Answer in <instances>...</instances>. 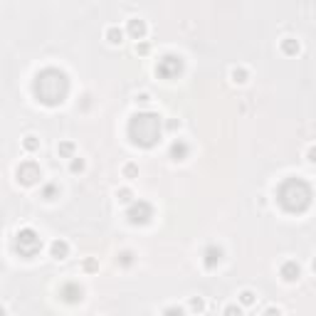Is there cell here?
I'll return each mask as SVG.
<instances>
[{
    "label": "cell",
    "mask_w": 316,
    "mask_h": 316,
    "mask_svg": "<svg viewBox=\"0 0 316 316\" xmlns=\"http://www.w3.org/2000/svg\"><path fill=\"white\" fill-rule=\"evenodd\" d=\"M237 299H240V304H242V306H252V304L257 301V294H255L252 289H242Z\"/></svg>",
    "instance_id": "cell-18"
},
{
    "label": "cell",
    "mask_w": 316,
    "mask_h": 316,
    "mask_svg": "<svg viewBox=\"0 0 316 316\" xmlns=\"http://www.w3.org/2000/svg\"><path fill=\"white\" fill-rule=\"evenodd\" d=\"M116 200L121 202V205H131V202H134V193H131L129 188H119V190H116Z\"/></svg>",
    "instance_id": "cell-20"
},
{
    "label": "cell",
    "mask_w": 316,
    "mask_h": 316,
    "mask_svg": "<svg viewBox=\"0 0 316 316\" xmlns=\"http://www.w3.org/2000/svg\"><path fill=\"white\" fill-rule=\"evenodd\" d=\"M311 269H314V272H316V259H314V262H311Z\"/></svg>",
    "instance_id": "cell-33"
},
{
    "label": "cell",
    "mask_w": 316,
    "mask_h": 316,
    "mask_svg": "<svg viewBox=\"0 0 316 316\" xmlns=\"http://www.w3.org/2000/svg\"><path fill=\"white\" fill-rule=\"evenodd\" d=\"M151 101V94L148 91H141V94H136V104H148Z\"/></svg>",
    "instance_id": "cell-26"
},
{
    "label": "cell",
    "mask_w": 316,
    "mask_h": 316,
    "mask_svg": "<svg viewBox=\"0 0 316 316\" xmlns=\"http://www.w3.org/2000/svg\"><path fill=\"white\" fill-rule=\"evenodd\" d=\"M220 262H223V247H218V245H207L205 252H202V267L210 272V269H215Z\"/></svg>",
    "instance_id": "cell-9"
},
{
    "label": "cell",
    "mask_w": 316,
    "mask_h": 316,
    "mask_svg": "<svg viewBox=\"0 0 316 316\" xmlns=\"http://www.w3.org/2000/svg\"><path fill=\"white\" fill-rule=\"evenodd\" d=\"M84 269H86V272H96V269H99V264H96L94 259H84Z\"/></svg>",
    "instance_id": "cell-27"
},
{
    "label": "cell",
    "mask_w": 316,
    "mask_h": 316,
    "mask_svg": "<svg viewBox=\"0 0 316 316\" xmlns=\"http://www.w3.org/2000/svg\"><path fill=\"white\" fill-rule=\"evenodd\" d=\"M15 175H18V180H20L23 185H35V183L42 178V171H40V166H37L35 161H23V163L18 166Z\"/></svg>",
    "instance_id": "cell-7"
},
{
    "label": "cell",
    "mask_w": 316,
    "mask_h": 316,
    "mask_svg": "<svg viewBox=\"0 0 316 316\" xmlns=\"http://www.w3.org/2000/svg\"><path fill=\"white\" fill-rule=\"evenodd\" d=\"M32 94L45 107H59V104H64V99L69 94V79L62 69L47 67V69L37 72V77L32 82Z\"/></svg>",
    "instance_id": "cell-1"
},
{
    "label": "cell",
    "mask_w": 316,
    "mask_h": 316,
    "mask_svg": "<svg viewBox=\"0 0 316 316\" xmlns=\"http://www.w3.org/2000/svg\"><path fill=\"white\" fill-rule=\"evenodd\" d=\"M148 52H151V45L139 40V45H136V55H148Z\"/></svg>",
    "instance_id": "cell-25"
},
{
    "label": "cell",
    "mask_w": 316,
    "mask_h": 316,
    "mask_svg": "<svg viewBox=\"0 0 316 316\" xmlns=\"http://www.w3.org/2000/svg\"><path fill=\"white\" fill-rule=\"evenodd\" d=\"M116 262H119L121 267H131V264H134V252H131V250H121Z\"/></svg>",
    "instance_id": "cell-22"
},
{
    "label": "cell",
    "mask_w": 316,
    "mask_h": 316,
    "mask_svg": "<svg viewBox=\"0 0 316 316\" xmlns=\"http://www.w3.org/2000/svg\"><path fill=\"white\" fill-rule=\"evenodd\" d=\"M146 30H148V28H146V23L141 20V18H131V20L126 23V32H129L134 40H144Z\"/></svg>",
    "instance_id": "cell-12"
},
{
    "label": "cell",
    "mask_w": 316,
    "mask_h": 316,
    "mask_svg": "<svg viewBox=\"0 0 316 316\" xmlns=\"http://www.w3.org/2000/svg\"><path fill=\"white\" fill-rule=\"evenodd\" d=\"M240 311H242V306H235V304L225 309V314H240Z\"/></svg>",
    "instance_id": "cell-31"
},
{
    "label": "cell",
    "mask_w": 316,
    "mask_h": 316,
    "mask_svg": "<svg viewBox=\"0 0 316 316\" xmlns=\"http://www.w3.org/2000/svg\"><path fill=\"white\" fill-rule=\"evenodd\" d=\"M306 161H309V163H316V146H309V151H306Z\"/></svg>",
    "instance_id": "cell-29"
},
{
    "label": "cell",
    "mask_w": 316,
    "mask_h": 316,
    "mask_svg": "<svg viewBox=\"0 0 316 316\" xmlns=\"http://www.w3.org/2000/svg\"><path fill=\"white\" fill-rule=\"evenodd\" d=\"M121 173H124L126 180H134V178H139V166H136V163H126V166L121 168Z\"/></svg>",
    "instance_id": "cell-23"
},
{
    "label": "cell",
    "mask_w": 316,
    "mask_h": 316,
    "mask_svg": "<svg viewBox=\"0 0 316 316\" xmlns=\"http://www.w3.org/2000/svg\"><path fill=\"white\" fill-rule=\"evenodd\" d=\"M190 309H193V311H202V309H205V306H202V299H198V296H195V299L190 301Z\"/></svg>",
    "instance_id": "cell-28"
},
{
    "label": "cell",
    "mask_w": 316,
    "mask_h": 316,
    "mask_svg": "<svg viewBox=\"0 0 316 316\" xmlns=\"http://www.w3.org/2000/svg\"><path fill=\"white\" fill-rule=\"evenodd\" d=\"M104 37H107V42H109V45H121V42H124V30L116 28V25H112V28H107Z\"/></svg>",
    "instance_id": "cell-14"
},
{
    "label": "cell",
    "mask_w": 316,
    "mask_h": 316,
    "mask_svg": "<svg viewBox=\"0 0 316 316\" xmlns=\"http://www.w3.org/2000/svg\"><path fill=\"white\" fill-rule=\"evenodd\" d=\"M188 153H190V146L185 144L183 139H175V141L171 144V148H168V156H171L175 163H178V161H185Z\"/></svg>",
    "instance_id": "cell-11"
},
{
    "label": "cell",
    "mask_w": 316,
    "mask_h": 316,
    "mask_svg": "<svg viewBox=\"0 0 316 316\" xmlns=\"http://www.w3.org/2000/svg\"><path fill=\"white\" fill-rule=\"evenodd\" d=\"M163 314H183V309H180V306H168Z\"/></svg>",
    "instance_id": "cell-30"
},
{
    "label": "cell",
    "mask_w": 316,
    "mask_h": 316,
    "mask_svg": "<svg viewBox=\"0 0 316 316\" xmlns=\"http://www.w3.org/2000/svg\"><path fill=\"white\" fill-rule=\"evenodd\" d=\"M180 72H183V59L175 57V55H166V57H161V62L156 64V74H158L161 79H175Z\"/></svg>",
    "instance_id": "cell-6"
},
{
    "label": "cell",
    "mask_w": 316,
    "mask_h": 316,
    "mask_svg": "<svg viewBox=\"0 0 316 316\" xmlns=\"http://www.w3.org/2000/svg\"><path fill=\"white\" fill-rule=\"evenodd\" d=\"M42 198H45V200H57L59 198V185L57 183H45V185H42Z\"/></svg>",
    "instance_id": "cell-16"
},
{
    "label": "cell",
    "mask_w": 316,
    "mask_h": 316,
    "mask_svg": "<svg viewBox=\"0 0 316 316\" xmlns=\"http://www.w3.org/2000/svg\"><path fill=\"white\" fill-rule=\"evenodd\" d=\"M126 134H129V141L134 146H139V148H153L161 141V136H163V121H161L158 114H151V112L134 114L129 119Z\"/></svg>",
    "instance_id": "cell-2"
},
{
    "label": "cell",
    "mask_w": 316,
    "mask_h": 316,
    "mask_svg": "<svg viewBox=\"0 0 316 316\" xmlns=\"http://www.w3.org/2000/svg\"><path fill=\"white\" fill-rule=\"evenodd\" d=\"M299 50H301V45H299V40H294V37H284L282 40V52L284 55H299Z\"/></svg>",
    "instance_id": "cell-15"
},
{
    "label": "cell",
    "mask_w": 316,
    "mask_h": 316,
    "mask_svg": "<svg viewBox=\"0 0 316 316\" xmlns=\"http://www.w3.org/2000/svg\"><path fill=\"white\" fill-rule=\"evenodd\" d=\"M23 148H25L28 153H35V151L40 148V139H37V136H32V134L25 136V139H23Z\"/></svg>",
    "instance_id": "cell-21"
},
{
    "label": "cell",
    "mask_w": 316,
    "mask_h": 316,
    "mask_svg": "<svg viewBox=\"0 0 316 316\" xmlns=\"http://www.w3.org/2000/svg\"><path fill=\"white\" fill-rule=\"evenodd\" d=\"M82 296H84V289L79 287V282H64L59 287V299L67 304H77V301H82Z\"/></svg>",
    "instance_id": "cell-8"
},
{
    "label": "cell",
    "mask_w": 316,
    "mask_h": 316,
    "mask_svg": "<svg viewBox=\"0 0 316 316\" xmlns=\"http://www.w3.org/2000/svg\"><path fill=\"white\" fill-rule=\"evenodd\" d=\"M74 148H77V146L72 144V141H62V144L57 146V153L62 158H74Z\"/></svg>",
    "instance_id": "cell-19"
},
{
    "label": "cell",
    "mask_w": 316,
    "mask_h": 316,
    "mask_svg": "<svg viewBox=\"0 0 316 316\" xmlns=\"http://www.w3.org/2000/svg\"><path fill=\"white\" fill-rule=\"evenodd\" d=\"M126 220L131 225H148L153 220V205L148 200H134L126 207Z\"/></svg>",
    "instance_id": "cell-5"
},
{
    "label": "cell",
    "mask_w": 316,
    "mask_h": 316,
    "mask_svg": "<svg viewBox=\"0 0 316 316\" xmlns=\"http://www.w3.org/2000/svg\"><path fill=\"white\" fill-rule=\"evenodd\" d=\"M279 274H282V279H284V282L294 284V282H299V277H301V267H299V262L287 259V262L279 267Z\"/></svg>",
    "instance_id": "cell-10"
},
{
    "label": "cell",
    "mask_w": 316,
    "mask_h": 316,
    "mask_svg": "<svg viewBox=\"0 0 316 316\" xmlns=\"http://www.w3.org/2000/svg\"><path fill=\"white\" fill-rule=\"evenodd\" d=\"M277 202L287 213H304L311 205V185L301 178H289L277 190Z\"/></svg>",
    "instance_id": "cell-3"
},
{
    "label": "cell",
    "mask_w": 316,
    "mask_h": 316,
    "mask_svg": "<svg viewBox=\"0 0 316 316\" xmlns=\"http://www.w3.org/2000/svg\"><path fill=\"white\" fill-rule=\"evenodd\" d=\"M230 77H232L235 84H245V82L250 79V72H247L245 67H235V69L230 72Z\"/></svg>",
    "instance_id": "cell-17"
},
{
    "label": "cell",
    "mask_w": 316,
    "mask_h": 316,
    "mask_svg": "<svg viewBox=\"0 0 316 316\" xmlns=\"http://www.w3.org/2000/svg\"><path fill=\"white\" fill-rule=\"evenodd\" d=\"M84 168H86L84 158H77V156H74V158L69 161V171L74 173V175H77V173H84Z\"/></svg>",
    "instance_id": "cell-24"
},
{
    "label": "cell",
    "mask_w": 316,
    "mask_h": 316,
    "mask_svg": "<svg viewBox=\"0 0 316 316\" xmlns=\"http://www.w3.org/2000/svg\"><path fill=\"white\" fill-rule=\"evenodd\" d=\"M15 250L20 252V257L32 259L42 250V237L32 230V228H20L18 235H15Z\"/></svg>",
    "instance_id": "cell-4"
},
{
    "label": "cell",
    "mask_w": 316,
    "mask_h": 316,
    "mask_svg": "<svg viewBox=\"0 0 316 316\" xmlns=\"http://www.w3.org/2000/svg\"><path fill=\"white\" fill-rule=\"evenodd\" d=\"M50 255H52V259H57V262L67 259L69 257V242H67V240H55V242L50 245Z\"/></svg>",
    "instance_id": "cell-13"
},
{
    "label": "cell",
    "mask_w": 316,
    "mask_h": 316,
    "mask_svg": "<svg viewBox=\"0 0 316 316\" xmlns=\"http://www.w3.org/2000/svg\"><path fill=\"white\" fill-rule=\"evenodd\" d=\"M166 129H168V131H175V129H180V121H168V124H166Z\"/></svg>",
    "instance_id": "cell-32"
}]
</instances>
